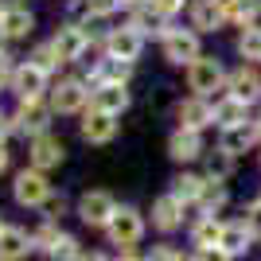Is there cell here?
Listing matches in <instances>:
<instances>
[{"instance_id": "cell-39", "label": "cell", "mask_w": 261, "mask_h": 261, "mask_svg": "<svg viewBox=\"0 0 261 261\" xmlns=\"http://www.w3.org/2000/svg\"><path fill=\"white\" fill-rule=\"evenodd\" d=\"M246 218H250V226H253V234L261 238V191L250 199V207H246Z\"/></svg>"}, {"instance_id": "cell-4", "label": "cell", "mask_w": 261, "mask_h": 261, "mask_svg": "<svg viewBox=\"0 0 261 261\" xmlns=\"http://www.w3.org/2000/svg\"><path fill=\"white\" fill-rule=\"evenodd\" d=\"M226 66H222V59L218 55H199L195 63L184 70V78H187V90L191 94H203V98H215V94H222L226 90Z\"/></svg>"}, {"instance_id": "cell-24", "label": "cell", "mask_w": 261, "mask_h": 261, "mask_svg": "<svg viewBox=\"0 0 261 261\" xmlns=\"http://www.w3.org/2000/svg\"><path fill=\"white\" fill-rule=\"evenodd\" d=\"M218 144H222L226 152H234V156L257 148L261 141H257V125H253V117L242 121V125H226V129H218Z\"/></svg>"}, {"instance_id": "cell-41", "label": "cell", "mask_w": 261, "mask_h": 261, "mask_svg": "<svg viewBox=\"0 0 261 261\" xmlns=\"http://www.w3.org/2000/svg\"><path fill=\"white\" fill-rule=\"evenodd\" d=\"M12 133H16V117H12V113H8V109H4V106H0V141H8V137H12Z\"/></svg>"}, {"instance_id": "cell-50", "label": "cell", "mask_w": 261, "mask_h": 261, "mask_svg": "<svg viewBox=\"0 0 261 261\" xmlns=\"http://www.w3.org/2000/svg\"><path fill=\"white\" fill-rule=\"evenodd\" d=\"M179 261H195V253H191V257H184V253H179Z\"/></svg>"}, {"instance_id": "cell-17", "label": "cell", "mask_w": 261, "mask_h": 261, "mask_svg": "<svg viewBox=\"0 0 261 261\" xmlns=\"http://www.w3.org/2000/svg\"><path fill=\"white\" fill-rule=\"evenodd\" d=\"M226 90L234 94V98H242L246 106H261V66L238 63L226 74Z\"/></svg>"}, {"instance_id": "cell-32", "label": "cell", "mask_w": 261, "mask_h": 261, "mask_svg": "<svg viewBox=\"0 0 261 261\" xmlns=\"http://www.w3.org/2000/svg\"><path fill=\"white\" fill-rule=\"evenodd\" d=\"M125 23H129V28H137V32H141L144 39H160V28H164V20L156 16L152 8H133Z\"/></svg>"}, {"instance_id": "cell-5", "label": "cell", "mask_w": 261, "mask_h": 261, "mask_svg": "<svg viewBox=\"0 0 261 261\" xmlns=\"http://www.w3.org/2000/svg\"><path fill=\"white\" fill-rule=\"evenodd\" d=\"M51 43H55V51L63 55V63L70 66V63H82V59L94 51V32H90V23H82V20H63L55 28Z\"/></svg>"}, {"instance_id": "cell-33", "label": "cell", "mask_w": 261, "mask_h": 261, "mask_svg": "<svg viewBox=\"0 0 261 261\" xmlns=\"http://www.w3.org/2000/svg\"><path fill=\"white\" fill-rule=\"evenodd\" d=\"M28 59H32V63L35 66H43V70H47V74H59V70H63V55H59V51H55V43H51V39H43V43H35L32 47V55H28Z\"/></svg>"}, {"instance_id": "cell-14", "label": "cell", "mask_w": 261, "mask_h": 261, "mask_svg": "<svg viewBox=\"0 0 261 261\" xmlns=\"http://www.w3.org/2000/svg\"><path fill=\"white\" fill-rule=\"evenodd\" d=\"M133 74H137V63H125V59H109V55H101V59H94V63H90V70H86L82 78H86L90 90H94V86H106V82L129 86Z\"/></svg>"}, {"instance_id": "cell-28", "label": "cell", "mask_w": 261, "mask_h": 261, "mask_svg": "<svg viewBox=\"0 0 261 261\" xmlns=\"http://www.w3.org/2000/svg\"><path fill=\"white\" fill-rule=\"evenodd\" d=\"M226 8V20L234 28H253L261 23V0H218Z\"/></svg>"}, {"instance_id": "cell-12", "label": "cell", "mask_w": 261, "mask_h": 261, "mask_svg": "<svg viewBox=\"0 0 261 261\" xmlns=\"http://www.w3.org/2000/svg\"><path fill=\"white\" fill-rule=\"evenodd\" d=\"M117 133H121V117H113L106 109H94V106H90L86 113H82V121H78V137L86 144H113Z\"/></svg>"}, {"instance_id": "cell-49", "label": "cell", "mask_w": 261, "mask_h": 261, "mask_svg": "<svg viewBox=\"0 0 261 261\" xmlns=\"http://www.w3.org/2000/svg\"><path fill=\"white\" fill-rule=\"evenodd\" d=\"M4 226H8V222H4V211H0V230H4Z\"/></svg>"}, {"instance_id": "cell-16", "label": "cell", "mask_w": 261, "mask_h": 261, "mask_svg": "<svg viewBox=\"0 0 261 261\" xmlns=\"http://www.w3.org/2000/svg\"><path fill=\"white\" fill-rule=\"evenodd\" d=\"M187 23H191L199 35H215V32H222V28H230L226 8H222L218 0H191V4H187Z\"/></svg>"}, {"instance_id": "cell-19", "label": "cell", "mask_w": 261, "mask_h": 261, "mask_svg": "<svg viewBox=\"0 0 261 261\" xmlns=\"http://www.w3.org/2000/svg\"><path fill=\"white\" fill-rule=\"evenodd\" d=\"M90 106H94V109H106V113H113V117H125L129 106H133V94H129V86L106 82V86H94V90H90Z\"/></svg>"}, {"instance_id": "cell-18", "label": "cell", "mask_w": 261, "mask_h": 261, "mask_svg": "<svg viewBox=\"0 0 261 261\" xmlns=\"http://www.w3.org/2000/svg\"><path fill=\"white\" fill-rule=\"evenodd\" d=\"M168 156H172L175 164H195V160H203L207 156V141H203V133H195V129H179L175 125L172 129V137H168Z\"/></svg>"}, {"instance_id": "cell-45", "label": "cell", "mask_w": 261, "mask_h": 261, "mask_svg": "<svg viewBox=\"0 0 261 261\" xmlns=\"http://www.w3.org/2000/svg\"><path fill=\"white\" fill-rule=\"evenodd\" d=\"M82 261H117V257H109V253H82Z\"/></svg>"}, {"instance_id": "cell-10", "label": "cell", "mask_w": 261, "mask_h": 261, "mask_svg": "<svg viewBox=\"0 0 261 261\" xmlns=\"http://www.w3.org/2000/svg\"><path fill=\"white\" fill-rule=\"evenodd\" d=\"M175 125H179V129H195V133L215 129V101L203 98V94L179 98L175 101Z\"/></svg>"}, {"instance_id": "cell-8", "label": "cell", "mask_w": 261, "mask_h": 261, "mask_svg": "<svg viewBox=\"0 0 261 261\" xmlns=\"http://www.w3.org/2000/svg\"><path fill=\"white\" fill-rule=\"evenodd\" d=\"M12 117H16V133H23V137L32 141L39 133H51V121L59 117V113H55V106L47 98H23V101H16Z\"/></svg>"}, {"instance_id": "cell-1", "label": "cell", "mask_w": 261, "mask_h": 261, "mask_svg": "<svg viewBox=\"0 0 261 261\" xmlns=\"http://www.w3.org/2000/svg\"><path fill=\"white\" fill-rule=\"evenodd\" d=\"M160 55H164V63L168 66H179V70H187V66L195 63L199 55H203V35L191 28V23H175V20H168L160 28Z\"/></svg>"}, {"instance_id": "cell-37", "label": "cell", "mask_w": 261, "mask_h": 261, "mask_svg": "<svg viewBox=\"0 0 261 261\" xmlns=\"http://www.w3.org/2000/svg\"><path fill=\"white\" fill-rule=\"evenodd\" d=\"M12 74H16V63H12L8 51H0V94L12 90Z\"/></svg>"}, {"instance_id": "cell-36", "label": "cell", "mask_w": 261, "mask_h": 261, "mask_svg": "<svg viewBox=\"0 0 261 261\" xmlns=\"http://www.w3.org/2000/svg\"><path fill=\"white\" fill-rule=\"evenodd\" d=\"M187 4H191V0H152L148 8H152L156 16L164 20V23H168V20H175V16H179V12H184Z\"/></svg>"}, {"instance_id": "cell-13", "label": "cell", "mask_w": 261, "mask_h": 261, "mask_svg": "<svg viewBox=\"0 0 261 261\" xmlns=\"http://www.w3.org/2000/svg\"><path fill=\"white\" fill-rule=\"evenodd\" d=\"M35 32V12L23 0H8V8L0 16V39L4 43H23Z\"/></svg>"}, {"instance_id": "cell-6", "label": "cell", "mask_w": 261, "mask_h": 261, "mask_svg": "<svg viewBox=\"0 0 261 261\" xmlns=\"http://www.w3.org/2000/svg\"><path fill=\"white\" fill-rule=\"evenodd\" d=\"M144 39L137 28H129V23H121V28H109L106 35H94V51L109 55V59H125V63H137L144 55Z\"/></svg>"}, {"instance_id": "cell-3", "label": "cell", "mask_w": 261, "mask_h": 261, "mask_svg": "<svg viewBox=\"0 0 261 261\" xmlns=\"http://www.w3.org/2000/svg\"><path fill=\"white\" fill-rule=\"evenodd\" d=\"M12 199H16V207H28V211H43L47 203L55 199V187L47 179V172L39 168H23V172L12 175Z\"/></svg>"}, {"instance_id": "cell-42", "label": "cell", "mask_w": 261, "mask_h": 261, "mask_svg": "<svg viewBox=\"0 0 261 261\" xmlns=\"http://www.w3.org/2000/svg\"><path fill=\"white\" fill-rule=\"evenodd\" d=\"M43 211H47V218H55V222H59V218L66 215V195H55V199H51V203H47Z\"/></svg>"}, {"instance_id": "cell-35", "label": "cell", "mask_w": 261, "mask_h": 261, "mask_svg": "<svg viewBox=\"0 0 261 261\" xmlns=\"http://www.w3.org/2000/svg\"><path fill=\"white\" fill-rule=\"evenodd\" d=\"M47 257H51V261H82V242L63 230V238L55 242V250L47 253Z\"/></svg>"}, {"instance_id": "cell-2", "label": "cell", "mask_w": 261, "mask_h": 261, "mask_svg": "<svg viewBox=\"0 0 261 261\" xmlns=\"http://www.w3.org/2000/svg\"><path fill=\"white\" fill-rule=\"evenodd\" d=\"M47 101L55 106L59 117H82L90 109V82L86 78H74V74L55 78L51 90H47Z\"/></svg>"}, {"instance_id": "cell-51", "label": "cell", "mask_w": 261, "mask_h": 261, "mask_svg": "<svg viewBox=\"0 0 261 261\" xmlns=\"http://www.w3.org/2000/svg\"><path fill=\"white\" fill-rule=\"evenodd\" d=\"M257 168H261V156H257Z\"/></svg>"}, {"instance_id": "cell-31", "label": "cell", "mask_w": 261, "mask_h": 261, "mask_svg": "<svg viewBox=\"0 0 261 261\" xmlns=\"http://www.w3.org/2000/svg\"><path fill=\"white\" fill-rule=\"evenodd\" d=\"M230 203V191L222 179H207V187H203V195H199V211L203 215H218V211Z\"/></svg>"}, {"instance_id": "cell-29", "label": "cell", "mask_w": 261, "mask_h": 261, "mask_svg": "<svg viewBox=\"0 0 261 261\" xmlns=\"http://www.w3.org/2000/svg\"><path fill=\"white\" fill-rule=\"evenodd\" d=\"M203 187H207V175H199V172H179V175L172 179V195H175V199H184L187 207H199Z\"/></svg>"}, {"instance_id": "cell-15", "label": "cell", "mask_w": 261, "mask_h": 261, "mask_svg": "<svg viewBox=\"0 0 261 261\" xmlns=\"http://www.w3.org/2000/svg\"><path fill=\"white\" fill-rule=\"evenodd\" d=\"M66 160V144L55 137V133H39L28 141V164L39 168V172H55L59 164Z\"/></svg>"}, {"instance_id": "cell-27", "label": "cell", "mask_w": 261, "mask_h": 261, "mask_svg": "<svg viewBox=\"0 0 261 261\" xmlns=\"http://www.w3.org/2000/svg\"><path fill=\"white\" fill-rule=\"evenodd\" d=\"M234 164H238V156L226 152L222 144H218V148H207V156H203V175H207V179H222V184H226L230 175H234Z\"/></svg>"}, {"instance_id": "cell-40", "label": "cell", "mask_w": 261, "mask_h": 261, "mask_svg": "<svg viewBox=\"0 0 261 261\" xmlns=\"http://www.w3.org/2000/svg\"><path fill=\"white\" fill-rule=\"evenodd\" d=\"M195 261H234L222 246H207V250H195Z\"/></svg>"}, {"instance_id": "cell-47", "label": "cell", "mask_w": 261, "mask_h": 261, "mask_svg": "<svg viewBox=\"0 0 261 261\" xmlns=\"http://www.w3.org/2000/svg\"><path fill=\"white\" fill-rule=\"evenodd\" d=\"M253 125H257V141H261V109L253 113Z\"/></svg>"}, {"instance_id": "cell-44", "label": "cell", "mask_w": 261, "mask_h": 261, "mask_svg": "<svg viewBox=\"0 0 261 261\" xmlns=\"http://www.w3.org/2000/svg\"><path fill=\"white\" fill-rule=\"evenodd\" d=\"M117 261H144L137 250H117Z\"/></svg>"}, {"instance_id": "cell-34", "label": "cell", "mask_w": 261, "mask_h": 261, "mask_svg": "<svg viewBox=\"0 0 261 261\" xmlns=\"http://www.w3.org/2000/svg\"><path fill=\"white\" fill-rule=\"evenodd\" d=\"M35 250L39 253H51L55 250V242L63 238V230H59V222H55V218H43V222H39V226H35Z\"/></svg>"}, {"instance_id": "cell-48", "label": "cell", "mask_w": 261, "mask_h": 261, "mask_svg": "<svg viewBox=\"0 0 261 261\" xmlns=\"http://www.w3.org/2000/svg\"><path fill=\"white\" fill-rule=\"evenodd\" d=\"M4 8H8V0H0V16H4Z\"/></svg>"}, {"instance_id": "cell-21", "label": "cell", "mask_w": 261, "mask_h": 261, "mask_svg": "<svg viewBox=\"0 0 261 261\" xmlns=\"http://www.w3.org/2000/svg\"><path fill=\"white\" fill-rule=\"evenodd\" d=\"M35 253V238L23 226H4L0 230V261H28Z\"/></svg>"}, {"instance_id": "cell-23", "label": "cell", "mask_w": 261, "mask_h": 261, "mask_svg": "<svg viewBox=\"0 0 261 261\" xmlns=\"http://www.w3.org/2000/svg\"><path fill=\"white\" fill-rule=\"evenodd\" d=\"M215 129H226V125H242V121L253 117V106H246L242 98H234L230 90H222V94H215Z\"/></svg>"}, {"instance_id": "cell-11", "label": "cell", "mask_w": 261, "mask_h": 261, "mask_svg": "<svg viewBox=\"0 0 261 261\" xmlns=\"http://www.w3.org/2000/svg\"><path fill=\"white\" fill-rule=\"evenodd\" d=\"M51 82H55V78L47 74L43 66H35L32 59H23V63H16V74H12V90H8V94H16V101H23V98H47Z\"/></svg>"}, {"instance_id": "cell-20", "label": "cell", "mask_w": 261, "mask_h": 261, "mask_svg": "<svg viewBox=\"0 0 261 261\" xmlns=\"http://www.w3.org/2000/svg\"><path fill=\"white\" fill-rule=\"evenodd\" d=\"M184 211H187V203L175 199L172 191L160 195V199H152V226L160 230V234H175V230L184 226Z\"/></svg>"}, {"instance_id": "cell-26", "label": "cell", "mask_w": 261, "mask_h": 261, "mask_svg": "<svg viewBox=\"0 0 261 261\" xmlns=\"http://www.w3.org/2000/svg\"><path fill=\"white\" fill-rule=\"evenodd\" d=\"M187 238H191L195 250L218 246V238H222V218H218V215H203V211H199V218L191 222V230H187Z\"/></svg>"}, {"instance_id": "cell-46", "label": "cell", "mask_w": 261, "mask_h": 261, "mask_svg": "<svg viewBox=\"0 0 261 261\" xmlns=\"http://www.w3.org/2000/svg\"><path fill=\"white\" fill-rule=\"evenodd\" d=\"M148 4H152V0H129V8H125V12H133V8H148Z\"/></svg>"}, {"instance_id": "cell-38", "label": "cell", "mask_w": 261, "mask_h": 261, "mask_svg": "<svg viewBox=\"0 0 261 261\" xmlns=\"http://www.w3.org/2000/svg\"><path fill=\"white\" fill-rule=\"evenodd\" d=\"M144 261H179V250H175L172 242H160V246H152V253Z\"/></svg>"}, {"instance_id": "cell-9", "label": "cell", "mask_w": 261, "mask_h": 261, "mask_svg": "<svg viewBox=\"0 0 261 261\" xmlns=\"http://www.w3.org/2000/svg\"><path fill=\"white\" fill-rule=\"evenodd\" d=\"M74 215L86 222V226H94V230H106L109 226V218L117 215V199L109 195L106 187H90V191H82L78 195V203H74Z\"/></svg>"}, {"instance_id": "cell-22", "label": "cell", "mask_w": 261, "mask_h": 261, "mask_svg": "<svg viewBox=\"0 0 261 261\" xmlns=\"http://www.w3.org/2000/svg\"><path fill=\"white\" fill-rule=\"evenodd\" d=\"M253 242H257V234H253L250 218H230V222H222V238H218V246H222L230 257H242Z\"/></svg>"}, {"instance_id": "cell-7", "label": "cell", "mask_w": 261, "mask_h": 261, "mask_svg": "<svg viewBox=\"0 0 261 261\" xmlns=\"http://www.w3.org/2000/svg\"><path fill=\"white\" fill-rule=\"evenodd\" d=\"M144 230H148V222H144V215L137 207H117V215L109 218V226H106V238L109 246H117V250H137L144 238Z\"/></svg>"}, {"instance_id": "cell-43", "label": "cell", "mask_w": 261, "mask_h": 261, "mask_svg": "<svg viewBox=\"0 0 261 261\" xmlns=\"http://www.w3.org/2000/svg\"><path fill=\"white\" fill-rule=\"evenodd\" d=\"M12 168V152H8V141H0V175Z\"/></svg>"}, {"instance_id": "cell-30", "label": "cell", "mask_w": 261, "mask_h": 261, "mask_svg": "<svg viewBox=\"0 0 261 261\" xmlns=\"http://www.w3.org/2000/svg\"><path fill=\"white\" fill-rule=\"evenodd\" d=\"M234 51H238L242 63L261 66V23H253V28H242L238 39H234Z\"/></svg>"}, {"instance_id": "cell-25", "label": "cell", "mask_w": 261, "mask_h": 261, "mask_svg": "<svg viewBox=\"0 0 261 261\" xmlns=\"http://www.w3.org/2000/svg\"><path fill=\"white\" fill-rule=\"evenodd\" d=\"M70 8H74V16L70 20H109V16H117L121 8H129V0H70Z\"/></svg>"}]
</instances>
